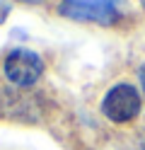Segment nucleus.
Returning <instances> with one entry per match:
<instances>
[{
  "label": "nucleus",
  "instance_id": "7",
  "mask_svg": "<svg viewBox=\"0 0 145 150\" xmlns=\"http://www.w3.org/2000/svg\"><path fill=\"white\" fill-rule=\"evenodd\" d=\"M22 3H41V0H22Z\"/></svg>",
  "mask_w": 145,
  "mask_h": 150
},
{
  "label": "nucleus",
  "instance_id": "2",
  "mask_svg": "<svg viewBox=\"0 0 145 150\" xmlns=\"http://www.w3.org/2000/svg\"><path fill=\"white\" fill-rule=\"evenodd\" d=\"M58 12L75 22H94L109 27L119 20L116 0H61Z\"/></svg>",
  "mask_w": 145,
  "mask_h": 150
},
{
  "label": "nucleus",
  "instance_id": "8",
  "mask_svg": "<svg viewBox=\"0 0 145 150\" xmlns=\"http://www.w3.org/2000/svg\"><path fill=\"white\" fill-rule=\"evenodd\" d=\"M140 5H143V7H145V0H140Z\"/></svg>",
  "mask_w": 145,
  "mask_h": 150
},
{
  "label": "nucleus",
  "instance_id": "4",
  "mask_svg": "<svg viewBox=\"0 0 145 150\" xmlns=\"http://www.w3.org/2000/svg\"><path fill=\"white\" fill-rule=\"evenodd\" d=\"M0 111L5 116H17V119H29L27 114H36L32 97H27L24 92H15V90H5L0 97Z\"/></svg>",
  "mask_w": 145,
  "mask_h": 150
},
{
  "label": "nucleus",
  "instance_id": "3",
  "mask_svg": "<svg viewBox=\"0 0 145 150\" xmlns=\"http://www.w3.org/2000/svg\"><path fill=\"white\" fill-rule=\"evenodd\" d=\"M5 78L12 82L15 87H32L34 82L44 75V61L39 58V53L27 51V49H15L7 53L5 58Z\"/></svg>",
  "mask_w": 145,
  "mask_h": 150
},
{
  "label": "nucleus",
  "instance_id": "6",
  "mask_svg": "<svg viewBox=\"0 0 145 150\" xmlns=\"http://www.w3.org/2000/svg\"><path fill=\"white\" fill-rule=\"evenodd\" d=\"M138 75H140V82H143V92H145V65L140 68V73H138Z\"/></svg>",
  "mask_w": 145,
  "mask_h": 150
},
{
  "label": "nucleus",
  "instance_id": "5",
  "mask_svg": "<svg viewBox=\"0 0 145 150\" xmlns=\"http://www.w3.org/2000/svg\"><path fill=\"white\" fill-rule=\"evenodd\" d=\"M7 12H10V7H7V5L3 3V5H0V22L5 20V15H7Z\"/></svg>",
  "mask_w": 145,
  "mask_h": 150
},
{
  "label": "nucleus",
  "instance_id": "1",
  "mask_svg": "<svg viewBox=\"0 0 145 150\" xmlns=\"http://www.w3.org/2000/svg\"><path fill=\"white\" fill-rule=\"evenodd\" d=\"M140 107H143L140 92L128 82L114 85L102 99V114L114 124H128L131 119L140 114Z\"/></svg>",
  "mask_w": 145,
  "mask_h": 150
}]
</instances>
